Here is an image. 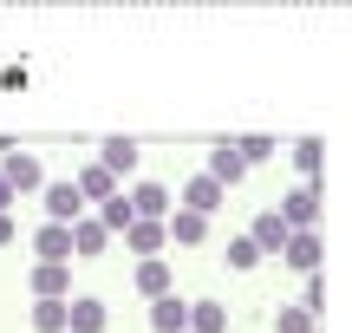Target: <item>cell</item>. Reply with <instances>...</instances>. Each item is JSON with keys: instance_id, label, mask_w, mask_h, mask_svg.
<instances>
[{"instance_id": "obj_11", "label": "cell", "mask_w": 352, "mask_h": 333, "mask_svg": "<svg viewBox=\"0 0 352 333\" xmlns=\"http://www.w3.org/2000/svg\"><path fill=\"white\" fill-rule=\"evenodd\" d=\"M124 196H131V209H138V216H151V222H164L170 209H176V203H170V190H164V183H151V177H144V183H131Z\"/></svg>"}, {"instance_id": "obj_8", "label": "cell", "mask_w": 352, "mask_h": 333, "mask_svg": "<svg viewBox=\"0 0 352 333\" xmlns=\"http://www.w3.org/2000/svg\"><path fill=\"white\" fill-rule=\"evenodd\" d=\"M124 248H131V255H164V248H170V229H164V222H151V216H138V222H131V229H124Z\"/></svg>"}, {"instance_id": "obj_7", "label": "cell", "mask_w": 352, "mask_h": 333, "mask_svg": "<svg viewBox=\"0 0 352 333\" xmlns=\"http://www.w3.org/2000/svg\"><path fill=\"white\" fill-rule=\"evenodd\" d=\"M33 255L39 261H72V222H39L33 229Z\"/></svg>"}, {"instance_id": "obj_25", "label": "cell", "mask_w": 352, "mask_h": 333, "mask_svg": "<svg viewBox=\"0 0 352 333\" xmlns=\"http://www.w3.org/2000/svg\"><path fill=\"white\" fill-rule=\"evenodd\" d=\"M235 151H241V164H267L274 157V138H241Z\"/></svg>"}, {"instance_id": "obj_3", "label": "cell", "mask_w": 352, "mask_h": 333, "mask_svg": "<svg viewBox=\"0 0 352 333\" xmlns=\"http://www.w3.org/2000/svg\"><path fill=\"white\" fill-rule=\"evenodd\" d=\"M280 268L320 275V235H314V229H287V242H280Z\"/></svg>"}, {"instance_id": "obj_6", "label": "cell", "mask_w": 352, "mask_h": 333, "mask_svg": "<svg viewBox=\"0 0 352 333\" xmlns=\"http://www.w3.org/2000/svg\"><path fill=\"white\" fill-rule=\"evenodd\" d=\"M111 327V314H104L98 294H72L65 301V333H104Z\"/></svg>"}, {"instance_id": "obj_5", "label": "cell", "mask_w": 352, "mask_h": 333, "mask_svg": "<svg viewBox=\"0 0 352 333\" xmlns=\"http://www.w3.org/2000/svg\"><path fill=\"white\" fill-rule=\"evenodd\" d=\"M274 216L287 222V229H314V222H320V190H314V183L287 190V196H280V209H274Z\"/></svg>"}, {"instance_id": "obj_17", "label": "cell", "mask_w": 352, "mask_h": 333, "mask_svg": "<svg viewBox=\"0 0 352 333\" xmlns=\"http://www.w3.org/2000/svg\"><path fill=\"white\" fill-rule=\"evenodd\" d=\"M209 177L222 183V190H235V183L248 177V164H241V151H235V144H215V151H209Z\"/></svg>"}, {"instance_id": "obj_24", "label": "cell", "mask_w": 352, "mask_h": 333, "mask_svg": "<svg viewBox=\"0 0 352 333\" xmlns=\"http://www.w3.org/2000/svg\"><path fill=\"white\" fill-rule=\"evenodd\" d=\"M254 261H261V248H254L248 235H235V242H228V268H254Z\"/></svg>"}, {"instance_id": "obj_13", "label": "cell", "mask_w": 352, "mask_h": 333, "mask_svg": "<svg viewBox=\"0 0 352 333\" xmlns=\"http://www.w3.org/2000/svg\"><path fill=\"white\" fill-rule=\"evenodd\" d=\"M131 281H138V294H144V301H157V294H170V288H176V275H170V261H164V255H144Z\"/></svg>"}, {"instance_id": "obj_22", "label": "cell", "mask_w": 352, "mask_h": 333, "mask_svg": "<svg viewBox=\"0 0 352 333\" xmlns=\"http://www.w3.org/2000/svg\"><path fill=\"white\" fill-rule=\"evenodd\" d=\"M72 301V294H65ZM65 301H33V327L39 333H65Z\"/></svg>"}, {"instance_id": "obj_21", "label": "cell", "mask_w": 352, "mask_h": 333, "mask_svg": "<svg viewBox=\"0 0 352 333\" xmlns=\"http://www.w3.org/2000/svg\"><path fill=\"white\" fill-rule=\"evenodd\" d=\"M189 333H228V308L222 301H189Z\"/></svg>"}, {"instance_id": "obj_18", "label": "cell", "mask_w": 352, "mask_h": 333, "mask_svg": "<svg viewBox=\"0 0 352 333\" xmlns=\"http://www.w3.org/2000/svg\"><path fill=\"white\" fill-rule=\"evenodd\" d=\"M98 164L111 170L118 183H124L131 170H138V144H131V138H104V144H98Z\"/></svg>"}, {"instance_id": "obj_9", "label": "cell", "mask_w": 352, "mask_h": 333, "mask_svg": "<svg viewBox=\"0 0 352 333\" xmlns=\"http://www.w3.org/2000/svg\"><path fill=\"white\" fill-rule=\"evenodd\" d=\"M222 196H228V190L209 177V170H196V177L183 183V209H196V216H215V209H222Z\"/></svg>"}, {"instance_id": "obj_20", "label": "cell", "mask_w": 352, "mask_h": 333, "mask_svg": "<svg viewBox=\"0 0 352 333\" xmlns=\"http://www.w3.org/2000/svg\"><path fill=\"white\" fill-rule=\"evenodd\" d=\"M320 164H327V144H320V138H300V144H294V170H300V183H314V190H320Z\"/></svg>"}, {"instance_id": "obj_27", "label": "cell", "mask_w": 352, "mask_h": 333, "mask_svg": "<svg viewBox=\"0 0 352 333\" xmlns=\"http://www.w3.org/2000/svg\"><path fill=\"white\" fill-rule=\"evenodd\" d=\"M0 209H13V183L7 177H0Z\"/></svg>"}, {"instance_id": "obj_28", "label": "cell", "mask_w": 352, "mask_h": 333, "mask_svg": "<svg viewBox=\"0 0 352 333\" xmlns=\"http://www.w3.org/2000/svg\"><path fill=\"white\" fill-rule=\"evenodd\" d=\"M183 333H189V327H183Z\"/></svg>"}, {"instance_id": "obj_14", "label": "cell", "mask_w": 352, "mask_h": 333, "mask_svg": "<svg viewBox=\"0 0 352 333\" xmlns=\"http://www.w3.org/2000/svg\"><path fill=\"white\" fill-rule=\"evenodd\" d=\"M151 327H157V333H183V327H189V301L176 294V288L151 301Z\"/></svg>"}, {"instance_id": "obj_10", "label": "cell", "mask_w": 352, "mask_h": 333, "mask_svg": "<svg viewBox=\"0 0 352 333\" xmlns=\"http://www.w3.org/2000/svg\"><path fill=\"white\" fill-rule=\"evenodd\" d=\"M209 222H215V216H196V209H183V203H176L170 216H164V229H170V242L196 248V242H209Z\"/></svg>"}, {"instance_id": "obj_12", "label": "cell", "mask_w": 352, "mask_h": 333, "mask_svg": "<svg viewBox=\"0 0 352 333\" xmlns=\"http://www.w3.org/2000/svg\"><path fill=\"white\" fill-rule=\"evenodd\" d=\"M104 248H111V229H104L98 216H78V222H72V255L91 261V255H104Z\"/></svg>"}, {"instance_id": "obj_4", "label": "cell", "mask_w": 352, "mask_h": 333, "mask_svg": "<svg viewBox=\"0 0 352 333\" xmlns=\"http://www.w3.org/2000/svg\"><path fill=\"white\" fill-rule=\"evenodd\" d=\"M0 177L13 183V196L46 190V170H39V157H33V151H7V157H0Z\"/></svg>"}, {"instance_id": "obj_2", "label": "cell", "mask_w": 352, "mask_h": 333, "mask_svg": "<svg viewBox=\"0 0 352 333\" xmlns=\"http://www.w3.org/2000/svg\"><path fill=\"white\" fill-rule=\"evenodd\" d=\"M26 288H33V301H65L72 294V261H33Z\"/></svg>"}, {"instance_id": "obj_19", "label": "cell", "mask_w": 352, "mask_h": 333, "mask_svg": "<svg viewBox=\"0 0 352 333\" xmlns=\"http://www.w3.org/2000/svg\"><path fill=\"white\" fill-rule=\"evenodd\" d=\"M91 216H98V222H104V229H111V235H124V229H131V222H138V209H131V196H124V190H118V196H104V203H98V209H91Z\"/></svg>"}, {"instance_id": "obj_15", "label": "cell", "mask_w": 352, "mask_h": 333, "mask_svg": "<svg viewBox=\"0 0 352 333\" xmlns=\"http://www.w3.org/2000/svg\"><path fill=\"white\" fill-rule=\"evenodd\" d=\"M72 183H78V196H85V203H91V209H98V203H104V196H118V190H124V183H118V177H111V170H104V164H85V170H78V177H72Z\"/></svg>"}, {"instance_id": "obj_26", "label": "cell", "mask_w": 352, "mask_h": 333, "mask_svg": "<svg viewBox=\"0 0 352 333\" xmlns=\"http://www.w3.org/2000/svg\"><path fill=\"white\" fill-rule=\"evenodd\" d=\"M13 235H20V222H13V209H0V248H7Z\"/></svg>"}, {"instance_id": "obj_16", "label": "cell", "mask_w": 352, "mask_h": 333, "mask_svg": "<svg viewBox=\"0 0 352 333\" xmlns=\"http://www.w3.org/2000/svg\"><path fill=\"white\" fill-rule=\"evenodd\" d=\"M248 242L261 248V255H280V242H287V222H280L274 209H261V216L248 222Z\"/></svg>"}, {"instance_id": "obj_23", "label": "cell", "mask_w": 352, "mask_h": 333, "mask_svg": "<svg viewBox=\"0 0 352 333\" xmlns=\"http://www.w3.org/2000/svg\"><path fill=\"white\" fill-rule=\"evenodd\" d=\"M274 333H314V314H307V308H280L274 314Z\"/></svg>"}, {"instance_id": "obj_1", "label": "cell", "mask_w": 352, "mask_h": 333, "mask_svg": "<svg viewBox=\"0 0 352 333\" xmlns=\"http://www.w3.org/2000/svg\"><path fill=\"white\" fill-rule=\"evenodd\" d=\"M39 203H46V222H78V216H91V203L78 196L72 177H65V183H46V190H39Z\"/></svg>"}]
</instances>
